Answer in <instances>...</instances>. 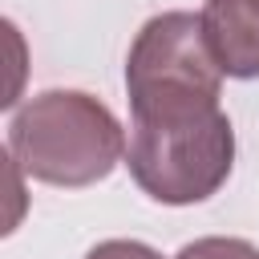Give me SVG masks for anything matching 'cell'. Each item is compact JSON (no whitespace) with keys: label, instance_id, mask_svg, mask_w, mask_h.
I'll return each mask as SVG.
<instances>
[{"label":"cell","instance_id":"5","mask_svg":"<svg viewBox=\"0 0 259 259\" xmlns=\"http://www.w3.org/2000/svg\"><path fill=\"white\" fill-rule=\"evenodd\" d=\"M85 259H162L150 243H138V239H105L97 247H89Z\"/></svg>","mask_w":259,"mask_h":259},{"label":"cell","instance_id":"3","mask_svg":"<svg viewBox=\"0 0 259 259\" xmlns=\"http://www.w3.org/2000/svg\"><path fill=\"white\" fill-rule=\"evenodd\" d=\"M198 16L223 77H259V0H206Z\"/></svg>","mask_w":259,"mask_h":259},{"label":"cell","instance_id":"1","mask_svg":"<svg viewBox=\"0 0 259 259\" xmlns=\"http://www.w3.org/2000/svg\"><path fill=\"white\" fill-rule=\"evenodd\" d=\"M219 89L223 69L206 45L202 16L162 12L142 24L125 57V166L154 202L190 206L231 178L235 130Z\"/></svg>","mask_w":259,"mask_h":259},{"label":"cell","instance_id":"2","mask_svg":"<svg viewBox=\"0 0 259 259\" xmlns=\"http://www.w3.org/2000/svg\"><path fill=\"white\" fill-rule=\"evenodd\" d=\"M12 162L49 186H93L125 158L117 117L81 89H45L8 121Z\"/></svg>","mask_w":259,"mask_h":259},{"label":"cell","instance_id":"4","mask_svg":"<svg viewBox=\"0 0 259 259\" xmlns=\"http://www.w3.org/2000/svg\"><path fill=\"white\" fill-rule=\"evenodd\" d=\"M174 259H259V247L231 235H206V239L186 243Z\"/></svg>","mask_w":259,"mask_h":259}]
</instances>
